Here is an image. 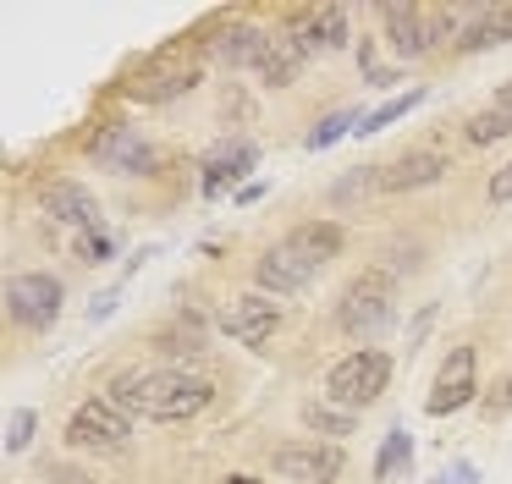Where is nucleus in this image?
<instances>
[{"label": "nucleus", "mask_w": 512, "mask_h": 484, "mask_svg": "<svg viewBox=\"0 0 512 484\" xmlns=\"http://www.w3.org/2000/svg\"><path fill=\"white\" fill-rule=\"evenodd\" d=\"M111 402L122 413H138V418H160V424H177V418H193L210 407V380L204 374H188V369H127L116 374L111 385Z\"/></svg>", "instance_id": "nucleus-1"}, {"label": "nucleus", "mask_w": 512, "mask_h": 484, "mask_svg": "<svg viewBox=\"0 0 512 484\" xmlns=\"http://www.w3.org/2000/svg\"><path fill=\"white\" fill-rule=\"evenodd\" d=\"M336 248H342V226L336 220H309V226L287 231V237L276 242V248H265V259H259V286L276 297L287 292H303V286L320 275L325 259H336Z\"/></svg>", "instance_id": "nucleus-2"}, {"label": "nucleus", "mask_w": 512, "mask_h": 484, "mask_svg": "<svg viewBox=\"0 0 512 484\" xmlns=\"http://www.w3.org/2000/svg\"><path fill=\"white\" fill-rule=\"evenodd\" d=\"M391 385V358L380 347H358L347 352L342 363H331V374H325V396H331L342 413H358V407H369L380 391Z\"/></svg>", "instance_id": "nucleus-3"}, {"label": "nucleus", "mask_w": 512, "mask_h": 484, "mask_svg": "<svg viewBox=\"0 0 512 484\" xmlns=\"http://www.w3.org/2000/svg\"><path fill=\"white\" fill-rule=\"evenodd\" d=\"M391 275L386 270H369V275H358L353 286L342 292V308H336V325L347 330V336H358V341H369V336H380V330L391 325Z\"/></svg>", "instance_id": "nucleus-4"}, {"label": "nucleus", "mask_w": 512, "mask_h": 484, "mask_svg": "<svg viewBox=\"0 0 512 484\" xmlns=\"http://www.w3.org/2000/svg\"><path fill=\"white\" fill-rule=\"evenodd\" d=\"M6 314L28 330H50L61 314V281L45 270H28V275H12L6 281Z\"/></svg>", "instance_id": "nucleus-5"}, {"label": "nucleus", "mask_w": 512, "mask_h": 484, "mask_svg": "<svg viewBox=\"0 0 512 484\" xmlns=\"http://www.w3.org/2000/svg\"><path fill=\"white\" fill-rule=\"evenodd\" d=\"M127 435H133V424H127V413L111 402V396H94V402H83L78 413H72V424H67V440L78 451H122L127 446Z\"/></svg>", "instance_id": "nucleus-6"}, {"label": "nucleus", "mask_w": 512, "mask_h": 484, "mask_svg": "<svg viewBox=\"0 0 512 484\" xmlns=\"http://www.w3.org/2000/svg\"><path fill=\"white\" fill-rule=\"evenodd\" d=\"M342 468H347V457L336 440H292V446L276 451V473L298 484H331V479H342Z\"/></svg>", "instance_id": "nucleus-7"}, {"label": "nucleus", "mask_w": 512, "mask_h": 484, "mask_svg": "<svg viewBox=\"0 0 512 484\" xmlns=\"http://www.w3.org/2000/svg\"><path fill=\"white\" fill-rule=\"evenodd\" d=\"M276 325H281V308H276V297H265V292L232 297V303L221 308V330L237 347H265V341L276 336Z\"/></svg>", "instance_id": "nucleus-8"}, {"label": "nucleus", "mask_w": 512, "mask_h": 484, "mask_svg": "<svg viewBox=\"0 0 512 484\" xmlns=\"http://www.w3.org/2000/svg\"><path fill=\"white\" fill-rule=\"evenodd\" d=\"M474 391H479V380H474V347H452L446 352V363H441V374H435V385H430V413L441 418V413H457V407H468L474 402Z\"/></svg>", "instance_id": "nucleus-9"}, {"label": "nucleus", "mask_w": 512, "mask_h": 484, "mask_svg": "<svg viewBox=\"0 0 512 484\" xmlns=\"http://www.w3.org/2000/svg\"><path fill=\"white\" fill-rule=\"evenodd\" d=\"M45 209L61 226H72V237H78V231H100V204H94V193L78 182H56L45 193Z\"/></svg>", "instance_id": "nucleus-10"}, {"label": "nucleus", "mask_w": 512, "mask_h": 484, "mask_svg": "<svg viewBox=\"0 0 512 484\" xmlns=\"http://www.w3.org/2000/svg\"><path fill=\"white\" fill-rule=\"evenodd\" d=\"M303 61H309V50L298 44V33H265V55H259V77H265L270 88H287V83H298Z\"/></svg>", "instance_id": "nucleus-11"}, {"label": "nucleus", "mask_w": 512, "mask_h": 484, "mask_svg": "<svg viewBox=\"0 0 512 484\" xmlns=\"http://www.w3.org/2000/svg\"><path fill=\"white\" fill-rule=\"evenodd\" d=\"M380 22H386V39L397 55H424L430 50V28H424L419 6H402V0H386L380 6Z\"/></svg>", "instance_id": "nucleus-12"}, {"label": "nucleus", "mask_w": 512, "mask_h": 484, "mask_svg": "<svg viewBox=\"0 0 512 484\" xmlns=\"http://www.w3.org/2000/svg\"><path fill=\"white\" fill-rule=\"evenodd\" d=\"M441 171H446L441 154H435V149H419V154H402L397 165H386V171H380V187H386V193H413V187L441 182Z\"/></svg>", "instance_id": "nucleus-13"}, {"label": "nucleus", "mask_w": 512, "mask_h": 484, "mask_svg": "<svg viewBox=\"0 0 512 484\" xmlns=\"http://www.w3.org/2000/svg\"><path fill=\"white\" fill-rule=\"evenodd\" d=\"M94 154H100V160L111 165V171H122V176H144L149 165H155V149H149V143L138 138V132H127V127H116Z\"/></svg>", "instance_id": "nucleus-14"}, {"label": "nucleus", "mask_w": 512, "mask_h": 484, "mask_svg": "<svg viewBox=\"0 0 512 484\" xmlns=\"http://www.w3.org/2000/svg\"><path fill=\"white\" fill-rule=\"evenodd\" d=\"M298 44L303 50H342L347 44V6H314L298 22Z\"/></svg>", "instance_id": "nucleus-15"}, {"label": "nucleus", "mask_w": 512, "mask_h": 484, "mask_svg": "<svg viewBox=\"0 0 512 484\" xmlns=\"http://www.w3.org/2000/svg\"><path fill=\"white\" fill-rule=\"evenodd\" d=\"M512 39V6H479L468 11V28L457 33L463 50H490V44H507Z\"/></svg>", "instance_id": "nucleus-16"}, {"label": "nucleus", "mask_w": 512, "mask_h": 484, "mask_svg": "<svg viewBox=\"0 0 512 484\" xmlns=\"http://www.w3.org/2000/svg\"><path fill=\"white\" fill-rule=\"evenodd\" d=\"M408 468H413L408 429H386V440H380V451H375V479L380 484H402V479H408Z\"/></svg>", "instance_id": "nucleus-17"}, {"label": "nucleus", "mask_w": 512, "mask_h": 484, "mask_svg": "<svg viewBox=\"0 0 512 484\" xmlns=\"http://www.w3.org/2000/svg\"><path fill=\"white\" fill-rule=\"evenodd\" d=\"M248 165H254V149H248V143H232V149H215V154H210V165H204V193L215 198L226 182H237V176H243Z\"/></svg>", "instance_id": "nucleus-18"}, {"label": "nucleus", "mask_w": 512, "mask_h": 484, "mask_svg": "<svg viewBox=\"0 0 512 484\" xmlns=\"http://www.w3.org/2000/svg\"><path fill=\"white\" fill-rule=\"evenodd\" d=\"M215 55L232 66H259V55H265V33L248 28V22H237V28H226L221 39H215Z\"/></svg>", "instance_id": "nucleus-19"}, {"label": "nucleus", "mask_w": 512, "mask_h": 484, "mask_svg": "<svg viewBox=\"0 0 512 484\" xmlns=\"http://www.w3.org/2000/svg\"><path fill=\"white\" fill-rule=\"evenodd\" d=\"M424 105V88H408V94H397V99H386L380 110H369L364 121H358V132H386L391 121H402L408 110H419Z\"/></svg>", "instance_id": "nucleus-20"}, {"label": "nucleus", "mask_w": 512, "mask_h": 484, "mask_svg": "<svg viewBox=\"0 0 512 484\" xmlns=\"http://www.w3.org/2000/svg\"><path fill=\"white\" fill-rule=\"evenodd\" d=\"M358 121H364V116H358V110H331V116H325V121H314V132H309V138H303V143H309V149L320 154V149H331L336 138H347V132H358Z\"/></svg>", "instance_id": "nucleus-21"}, {"label": "nucleus", "mask_w": 512, "mask_h": 484, "mask_svg": "<svg viewBox=\"0 0 512 484\" xmlns=\"http://www.w3.org/2000/svg\"><path fill=\"white\" fill-rule=\"evenodd\" d=\"M512 132V110H479L474 121H468V143H496V138H507Z\"/></svg>", "instance_id": "nucleus-22"}, {"label": "nucleus", "mask_w": 512, "mask_h": 484, "mask_svg": "<svg viewBox=\"0 0 512 484\" xmlns=\"http://www.w3.org/2000/svg\"><path fill=\"white\" fill-rule=\"evenodd\" d=\"M303 424L314 435H353V413H336V407H320V402L303 407Z\"/></svg>", "instance_id": "nucleus-23"}, {"label": "nucleus", "mask_w": 512, "mask_h": 484, "mask_svg": "<svg viewBox=\"0 0 512 484\" xmlns=\"http://www.w3.org/2000/svg\"><path fill=\"white\" fill-rule=\"evenodd\" d=\"M193 83H199V72H166L155 83H133V94L138 99H171V94H188Z\"/></svg>", "instance_id": "nucleus-24"}, {"label": "nucleus", "mask_w": 512, "mask_h": 484, "mask_svg": "<svg viewBox=\"0 0 512 484\" xmlns=\"http://www.w3.org/2000/svg\"><path fill=\"white\" fill-rule=\"evenodd\" d=\"M34 429H39V413H34V407H17V413L6 418V451H28Z\"/></svg>", "instance_id": "nucleus-25"}, {"label": "nucleus", "mask_w": 512, "mask_h": 484, "mask_svg": "<svg viewBox=\"0 0 512 484\" xmlns=\"http://www.w3.org/2000/svg\"><path fill=\"white\" fill-rule=\"evenodd\" d=\"M199 341H204V325H199V319H182L177 330L160 336V352H199Z\"/></svg>", "instance_id": "nucleus-26"}, {"label": "nucleus", "mask_w": 512, "mask_h": 484, "mask_svg": "<svg viewBox=\"0 0 512 484\" xmlns=\"http://www.w3.org/2000/svg\"><path fill=\"white\" fill-rule=\"evenodd\" d=\"M72 253H78L83 264H100V259H111V237H105V231H78V237H72Z\"/></svg>", "instance_id": "nucleus-27"}, {"label": "nucleus", "mask_w": 512, "mask_h": 484, "mask_svg": "<svg viewBox=\"0 0 512 484\" xmlns=\"http://www.w3.org/2000/svg\"><path fill=\"white\" fill-rule=\"evenodd\" d=\"M485 413H490V418H501V413H512V374H507V380H501V385H496V391H490V396H485Z\"/></svg>", "instance_id": "nucleus-28"}, {"label": "nucleus", "mask_w": 512, "mask_h": 484, "mask_svg": "<svg viewBox=\"0 0 512 484\" xmlns=\"http://www.w3.org/2000/svg\"><path fill=\"white\" fill-rule=\"evenodd\" d=\"M490 198H496V204H512V160L490 176Z\"/></svg>", "instance_id": "nucleus-29"}, {"label": "nucleus", "mask_w": 512, "mask_h": 484, "mask_svg": "<svg viewBox=\"0 0 512 484\" xmlns=\"http://www.w3.org/2000/svg\"><path fill=\"white\" fill-rule=\"evenodd\" d=\"M435 484H479V473H474V462H452Z\"/></svg>", "instance_id": "nucleus-30"}, {"label": "nucleus", "mask_w": 512, "mask_h": 484, "mask_svg": "<svg viewBox=\"0 0 512 484\" xmlns=\"http://www.w3.org/2000/svg\"><path fill=\"white\" fill-rule=\"evenodd\" d=\"M116 303H122V292H105V297H94V303H89V319H94V325H100V319H111V314H116Z\"/></svg>", "instance_id": "nucleus-31"}, {"label": "nucleus", "mask_w": 512, "mask_h": 484, "mask_svg": "<svg viewBox=\"0 0 512 484\" xmlns=\"http://www.w3.org/2000/svg\"><path fill=\"white\" fill-rule=\"evenodd\" d=\"M430 319H435V308H424V314H419V319H413V330H408V352H413V341H419V336H424V330H430Z\"/></svg>", "instance_id": "nucleus-32"}, {"label": "nucleus", "mask_w": 512, "mask_h": 484, "mask_svg": "<svg viewBox=\"0 0 512 484\" xmlns=\"http://www.w3.org/2000/svg\"><path fill=\"white\" fill-rule=\"evenodd\" d=\"M496 110H512V83H501V88H496Z\"/></svg>", "instance_id": "nucleus-33"}]
</instances>
